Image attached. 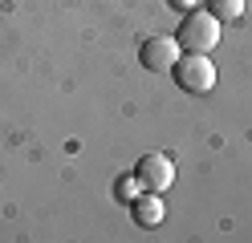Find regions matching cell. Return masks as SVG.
Wrapping results in <instances>:
<instances>
[{"label":"cell","mask_w":252,"mask_h":243,"mask_svg":"<svg viewBox=\"0 0 252 243\" xmlns=\"http://www.w3.org/2000/svg\"><path fill=\"white\" fill-rule=\"evenodd\" d=\"M175 37L183 45V53H212V49L220 45V37H224V25H220V16L212 8H191L183 16Z\"/></svg>","instance_id":"obj_1"},{"label":"cell","mask_w":252,"mask_h":243,"mask_svg":"<svg viewBox=\"0 0 252 243\" xmlns=\"http://www.w3.org/2000/svg\"><path fill=\"white\" fill-rule=\"evenodd\" d=\"M171 73H175L179 89H187V93H212L216 89V65L208 53H183Z\"/></svg>","instance_id":"obj_2"},{"label":"cell","mask_w":252,"mask_h":243,"mask_svg":"<svg viewBox=\"0 0 252 243\" xmlns=\"http://www.w3.org/2000/svg\"><path fill=\"white\" fill-rule=\"evenodd\" d=\"M179 57H183L179 37H147L143 49H138V61H143V69H151V73H171Z\"/></svg>","instance_id":"obj_3"},{"label":"cell","mask_w":252,"mask_h":243,"mask_svg":"<svg viewBox=\"0 0 252 243\" xmlns=\"http://www.w3.org/2000/svg\"><path fill=\"white\" fill-rule=\"evenodd\" d=\"M134 174H138V183H143L147 190L163 194L171 183H175V162H171V154H159V150H151V154H143V158H138Z\"/></svg>","instance_id":"obj_4"},{"label":"cell","mask_w":252,"mask_h":243,"mask_svg":"<svg viewBox=\"0 0 252 243\" xmlns=\"http://www.w3.org/2000/svg\"><path fill=\"white\" fill-rule=\"evenodd\" d=\"M130 215H134L138 227H159V223L167 219V207H163V199H159L155 190H143V194L130 203Z\"/></svg>","instance_id":"obj_5"},{"label":"cell","mask_w":252,"mask_h":243,"mask_svg":"<svg viewBox=\"0 0 252 243\" xmlns=\"http://www.w3.org/2000/svg\"><path fill=\"white\" fill-rule=\"evenodd\" d=\"M208 8L220 16V21H240V12H244V0H208Z\"/></svg>","instance_id":"obj_6"},{"label":"cell","mask_w":252,"mask_h":243,"mask_svg":"<svg viewBox=\"0 0 252 243\" xmlns=\"http://www.w3.org/2000/svg\"><path fill=\"white\" fill-rule=\"evenodd\" d=\"M114 190H118V199H122V203H134L147 187L138 183V174H134V178H118V187H114Z\"/></svg>","instance_id":"obj_7"},{"label":"cell","mask_w":252,"mask_h":243,"mask_svg":"<svg viewBox=\"0 0 252 243\" xmlns=\"http://www.w3.org/2000/svg\"><path fill=\"white\" fill-rule=\"evenodd\" d=\"M171 4H175V8H195L199 0H171Z\"/></svg>","instance_id":"obj_8"}]
</instances>
